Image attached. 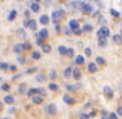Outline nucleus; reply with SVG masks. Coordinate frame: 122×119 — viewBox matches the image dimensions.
Wrapping results in <instances>:
<instances>
[{"label": "nucleus", "mask_w": 122, "mask_h": 119, "mask_svg": "<svg viewBox=\"0 0 122 119\" xmlns=\"http://www.w3.org/2000/svg\"><path fill=\"white\" fill-rule=\"evenodd\" d=\"M14 102H15V98L12 96V95H5L4 96V103H7V105H14Z\"/></svg>", "instance_id": "obj_12"}, {"label": "nucleus", "mask_w": 122, "mask_h": 119, "mask_svg": "<svg viewBox=\"0 0 122 119\" xmlns=\"http://www.w3.org/2000/svg\"><path fill=\"white\" fill-rule=\"evenodd\" d=\"M19 76H22V74H18V75H15V76H12V80H16L19 78Z\"/></svg>", "instance_id": "obj_48"}, {"label": "nucleus", "mask_w": 122, "mask_h": 119, "mask_svg": "<svg viewBox=\"0 0 122 119\" xmlns=\"http://www.w3.org/2000/svg\"><path fill=\"white\" fill-rule=\"evenodd\" d=\"M72 71H74V68H72V67H67V68L65 70V74H63V75H65V78H71L72 76Z\"/></svg>", "instance_id": "obj_15"}, {"label": "nucleus", "mask_w": 122, "mask_h": 119, "mask_svg": "<svg viewBox=\"0 0 122 119\" xmlns=\"http://www.w3.org/2000/svg\"><path fill=\"white\" fill-rule=\"evenodd\" d=\"M103 92H105V95H106L109 99H111V98H113V95H114V94H113V90H111L109 86H105L103 87Z\"/></svg>", "instance_id": "obj_10"}, {"label": "nucleus", "mask_w": 122, "mask_h": 119, "mask_svg": "<svg viewBox=\"0 0 122 119\" xmlns=\"http://www.w3.org/2000/svg\"><path fill=\"white\" fill-rule=\"evenodd\" d=\"M72 76H74L76 80H79V79H81V76H82L81 70H79V68H74V71H72Z\"/></svg>", "instance_id": "obj_16"}, {"label": "nucleus", "mask_w": 122, "mask_h": 119, "mask_svg": "<svg viewBox=\"0 0 122 119\" xmlns=\"http://www.w3.org/2000/svg\"><path fill=\"white\" fill-rule=\"evenodd\" d=\"M44 111H46L48 115H55L58 112V110H56V106H55L54 103H51V105H47L46 107H44Z\"/></svg>", "instance_id": "obj_2"}, {"label": "nucleus", "mask_w": 122, "mask_h": 119, "mask_svg": "<svg viewBox=\"0 0 122 119\" xmlns=\"http://www.w3.org/2000/svg\"><path fill=\"white\" fill-rule=\"evenodd\" d=\"M30 8L32 12H39L40 11V5L38 1H30Z\"/></svg>", "instance_id": "obj_6"}, {"label": "nucleus", "mask_w": 122, "mask_h": 119, "mask_svg": "<svg viewBox=\"0 0 122 119\" xmlns=\"http://www.w3.org/2000/svg\"><path fill=\"white\" fill-rule=\"evenodd\" d=\"M42 50H43L44 54H48V52H51V46H50V44H46V43H44L43 47H42Z\"/></svg>", "instance_id": "obj_24"}, {"label": "nucleus", "mask_w": 122, "mask_h": 119, "mask_svg": "<svg viewBox=\"0 0 122 119\" xmlns=\"http://www.w3.org/2000/svg\"><path fill=\"white\" fill-rule=\"evenodd\" d=\"M18 33H19L20 36H22V38H24V36H25V33H24V29H18Z\"/></svg>", "instance_id": "obj_42"}, {"label": "nucleus", "mask_w": 122, "mask_h": 119, "mask_svg": "<svg viewBox=\"0 0 122 119\" xmlns=\"http://www.w3.org/2000/svg\"><path fill=\"white\" fill-rule=\"evenodd\" d=\"M63 16H65V12L63 11H54L52 14H51V18H52V22L54 23H58L59 19L63 18Z\"/></svg>", "instance_id": "obj_3"}, {"label": "nucleus", "mask_w": 122, "mask_h": 119, "mask_svg": "<svg viewBox=\"0 0 122 119\" xmlns=\"http://www.w3.org/2000/svg\"><path fill=\"white\" fill-rule=\"evenodd\" d=\"M83 32H91L93 31V25H90V24H85L83 25V28H82Z\"/></svg>", "instance_id": "obj_25"}, {"label": "nucleus", "mask_w": 122, "mask_h": 119, "mask_svg": "<svg viewBox=\"0 0 122 119\" xmlns=\"http://www.w3.org/2000/svg\"><path fill=\"white\" fill-rule=\"evenodd\" d=\"M48 90H51V91H58V90H59V87H58L56 83H48Z\"/></svg>", "instance_id": "obj_27"}, {"label": "nucleus", "mask_w": 122, "mask_h": 119, "mask_svg": "<svg viewBox=\"0 0 122 119\" xmlns=\"http://www.w3.org/2000/svg\"><path fill=\"white\" fill-rule=\"evenodd\" d=\"M10 71H15V70H16V66H10Z\"/></svg>", "instance_id": "obj_47"}, {"label": "nucleus", "mask_w": 122, "mask_h": 119, "mask_svg": "<svg viewBox=\"0 0 122 119\" xmlns=\"http://www.w3.org/2000/svg\"><path fill=\"white\" fill-rule=\"evenodd\" d=\"M107 118L109 119H118V115H117L115 112H110V114L107 115Z\"/></svg>", "instance_id": "obj_33"}, {"label": "nucleus", "mask_w": 122, "mask_h": 119, "mask_svg": "<svg viewBox=\"0 0 122 119\" xmlns=\"http://www.w3.org/2000/svg\"><path fill=\"white\" fill-rule=\"evenodd\" d=\"M82 32H83V31H82L81 28H79V29H76V31H74V33H75V35H81Z\"/></svg>", "instance_id": "obj_45"}, {"label": "nucleus", "mask_w": 122, "mask_h": 119, "mask_svg": "<svg viewBox=\"0 0 122 119\" xmlns=\"http://www.w3.org/2000/svg\"><path fill=\"white\" fill-rule=\"evenodd\" d=\"M67 50L68 48H66L65 46H59V47H58V51H59L61 55H67Z\"/></svg>", "instance_id": "obj_22"}, {"label": "nucleus", "mask_w": 122, "mask_h": 119, "mask_svg": "<svg viewBox=\"0 0 122 119\" xmlns=\"http://www.w3.org/2000/svg\"><path fill=\"white\" fill-rule=\"evenodd\" d=\"M25 87H27V84L25 83H20L19 84V87H18V91H19V94H23L25 91Z\"/></svg>", "instance_id": "obj_26"}, {"label": "nucleus", "mask_w": 122, "mask_h": 119, "mask_svg": "<svg viewBox=\"0 0 122 119\" xmlns=\"http://www.w3.org/2000/svg\"><path fill=\"white\" fill-rule=\"evenodd\" d=\"M24 15H25V18H28V15H30V11H28V10H25V11H24Z\"/></svg>", "instance_id": "obj_49"}, {"label": "nucleus", "mask_w": 122, "mask_h": 119, "mask_svg": "<svg viewBox=\"0 0 122 119\" xmlns=\"http://www.w3.org/2000/svg\"><path fill=\"white\" fill-rule=\"evenodd\" d=\"M32 103H35V105H42L43 103V98L40 96V95H35V96H32Z\"/></svg>", "instance_id": "obj_14"}, {"label": "nucleus", "mask_w": 122, "mask_h": 119, "mask_svg": "<svg viewBox=\"0 0 122 119\" xmlns=\"http://www.w3.org/2000/svg\"><path fill=\"white\" fill-rule=\"evenodd\" d=\"M113 40L117 44H122V35H114L113 36Z\"/></svg>", "instance_id": "obj_19"}, {"label": "nucleus", "mask_w": 122, "mask_h": 119, "mask_svg": "<svg viewBox=\"0 0 122 119\" xmlns=\"http://www.w3.org/2000/svg\"><path fill=\"white\" fill-rule=\"evenodd\" d=\"M22 46H23V50H30V48H31V44L27 43V42H25V43H22Z\"/></svg>", "instance_id": "obj_35"}, {"label": "nucleus", "mask_w": 122, "mask_h": 119, "mask_svg": "<svg viewBox=\"0 0 122 119\" xmlns=\"http://www.w3.org/2000/svg\"><path fill=\"white\" fill-rule=\"evenodd\" d=\"M1 119H10V118H1Z\"/></svg>", "instance_id": "obj_52"}, {"label": "nucleus", "mask_w": 122, "mask_h": 119, "mask_svg": "<svg viewBox=\"0 0 122 119\" xmlns=\"http://www.w3.org/2000/svg\"><path fill=\"white\" fill-rule=\"evenodd\" d=\"M106 44H107V40H106V39H99V43H98L99 47H105Z\"/></svg>", "instance_id": "obj_32"}, {"label": "nucleus", "mask_w": 122, "mask_h": 119, "mask_svg": "<svg viewBox=\"0 0 122 119\" xmlns=\"http://www.w3.org/2000/svg\"><path fill=\"white\" fill-rule=\"evenodd\" d=\"M81 87V84H66V88H67L68 91H74V90H76V88H79Z\"/></svg>", "instance_id": "obj_21"}, {"label": "nucleus", "mask_w": 122, "mask_h": 119, "mask_svg": "<svg viewBox=\"0 0 122 119\" xmlns=\"http://www.w3.org/2000/svg\"><path fill=\"white\" fill-rule=\"evenodd\" d=\"M97 35H98V38L99 39H106L109 35H110V29L107 28V27H101L99 29H98V32H97Z\"/></svg>", "instance_id": "obj_1"}, {"label": "nucleus", "mask_w": 122, "mask_h": 119, "mask_svg": "<svg viewBox=\"0 0 122 119\" xmlns=\"http://www.w3.org/2000/svg\"><path fill=\"white\" fill-rule=\"evenodd\" d=\"M95 62H97V64H99V66H105V64H106V60H105L102 56H97Z\"/></svg>", "instance_id": "obj_23"}, {"label": "nucleus", "mask_w": 122, "mask_h": 119, "mask_svg": "<svg viewBox=\"0 0 122 119\" xmlns=\"http://www.w3.org/2000/svg\"><path fill=\"white\" fill-rule=\"evenodd\" d=\"M38 38H40V39H47L48 38V31H47L46 28H43V29H40V32H39V35H38Z\"/></svg>", "instance_id": "obj_13"}, {"label": "nucleus", "mask_w": 122, "mask_h": 119, "mask_svg": "<svg viewBox=\"0 0 122 119\" xmlns=\"http://www.w3.org/2000/svg\"><path fill=\"white\" fill-rule=\"evenodd\" d=\"M50 78H51V79H55V78H56V72H55L54 70L50 72Z\"/></svg>", "instance_id": "obj_39"}, {"label": "nucleus", "mask_w": 122, "mask_h": 119, "mask_svg": "<svg viewBox=\"0 0 122 119\" xmlns=\"http://www.w3.org/2000/svg\"><path fill=\"white\" fill-rule=\"evenodd\" d=\"M102 119H107V118H106V116H103V118H102Z\"/></svg>", "instance_id": "obj_51"}, {"label": "nucleus", "mask_w": 122, "mask_h": 119, "mask_svg": "<svg viewBox=\"0 0 122 119\" xmlns=\"http://www.w3.org/2000/svg\"><path fill=\"white\" fill-rule=\"evenodd\" d=\"M40 55H42V54H40L39 51H34L31 56H32V59H35V60H38V59H40Z\"/></svg>", "instance_id": "obj_28"}, {"label": "nucleus", "mask_w": 122, "mask_h": 119, "mask_svg": "<svg viewBox=\"0 0 122 119\" xmlns=\"http://www.w3.org/2000/svg\"><path fill=\"white\" fill-rule=\"evenodd\" d=\"M75 63H76V64H83V63H85V56L78 55V56L75 58Z\"/></svg>", "instance_id": "obj_20"}, {"label": "nucleus", "mask_w": 122, "mask_h": 119, "mask_svg": "<svg viewBox=\"0 0 122 119\" xmlns=\"http://www.w3.org/2000/svg\"><path fill=\"white\" fill-rule=\"evenodd\" d=\"M1 107H3V102H0V110H1Z\"/></svg>", "instance_id": "obj_50"}, {"label": "nucleus", "mask_w": 122, "mask_h": 119, "mask_svg": "<svg viewBox=\"0 0 122 119\" xmlns=\"http://www.w3.org/2000/svg\"><path fill=\"white\" fill-rule=\"evenodd\" d=\"M99 23H106V19L103 16H99Z\"/></svg>", "instance_id": "obj_46"}, {"label": "nucleus", "mask_w": 122, "mask_h": 119, "mask_svg": "<svg viewBox=\"0 0 122 119\" xmlns=\"http://www.w3.org/2000/svg\"><path fill=\"white\" fill-rule=\"evenodd\" d=\"M16 15H18V11H16V10H11V11H10V14H8V16H7L8 22H12V20H15Z\"/></svg>", "instance_id": "obj_11"}, {"label": "nucleus", "mask_w": 122, "mask_h": 119, "mask_svg": "<svg viewBox=\"0 0 122 119\" xmlns=\"http://www.w3.org/2000/svg\"><path fill=\"white\" fill-rule=\"evenodd\" d=\"M117 112H118V115H121V116H122V107H121V106H119V107L117 108Z\"/></svg>", "instance_id": "obj_43"}, {"label": "nucleus", "mask_w": 122, "mask_h": 119, "mask_svg": "<svg viewBox=\"0 0 122 119\" xmlns=\"http://www.w3.org/2000/svg\"><path fill=\"white\" fill-rule=\"evenodd\" d=\"M36 70H38L36 67H32V68H27V70H25V74H32V72L36 71Z\"/></svg>", "instance_id": "obj_36"}, {"label": "nucleus", "mask_w": 122, "mask_h": 119, "mask_svg": "<svg viewBox=\"0 0 122 119\" xmlns=\"http://www.w3.org/2000/svg\"><path fill=\"white\" fill-rule=\"evenodd\" d=\"M23 24H24V27H28V28L32 29V31L36 29V22L34 20V19H25Z\"/></svg>", "instance_id": "obj_4"}, {"label": "nucleus", "mask_w": 122, "mask_h": 119, "mask_svg": "<svg viewBox=\"0 0 122 119\" xmlns=\"http://www.w3.org/2000/svg\"><path fill=\"white\" fill-rule=\"evenodd\" d=\"M36 80H38V82H44V80H46V76H44L43 74H39V75H36Z\"/></svg>", "instance_id": "obj_31"}, {"label": "nucleus", "mask_w": 122, "mask_h": 119, "mask_svg": "<svg viewBox=\"0 0 122 119\" xmlns=\"http://www.w3.org/2000/svg\"><path fill=\"white\" fill-rule=\"evenodd\" d=\"M18 62H19V63H20V64H23V63H24V62H25V59L23 58V56H18Z\"/></svg>", "instance_id": "obj_41"}, {"label": "nucleus", "mask_w": 122, "mask_h": 119, "mask_svg": "<svg viewBox=\"0 0 122 119\" xmlns=\"http://www.w3.org/2000/svg\"><path fill=\"white\" fill-rule=\"evenodd\" d=\"M12 51H14L15 54L20 55V54L23 52V46H22V43H18V44H15L14 47H12Z\"/></svg>", "instance_id": "obj_8"}, {"label": "nucleus", "mask_w": 122, "mask_h": 119, "mask_svg": "<svg viewBox=\"0 0 122 119\" xmlns=\"http://www.w3.org/2000/svg\"><path fill=\"white\" fill-rule=\"evenodd\" d=\"M87 68H89V72L90 74H94V72H97V66L94 64V63H90L87 66Z\"/></svg>", "instance_id": "obj_18"}, {"label": "nucleus", "mask_w": 122, "mask_h": 119, "mask_svg": "<svg viewBox=\"0 0 122 119\" xmlns=\"http://www.w3.org/2000/svg\"><path fill=\"white\" fill-rule=\"evenodd\" d=\"M110 12H111V15H113V16H115V18H118V16H119V12L117 11V10H114V8H111Z\"/></svg>", "instance_id": "obj_34"}, {"label": "nucleus", "mask_w": 122, "mask_h": 119, "mask_svg": "<svg viewBox=\"0 0 122 119\" xmlns=\"http://www.w3.org/2000/svg\"><path fill=\"white\" fill-rule=\"evenodd\" d=\"M36 44H38V46H42V47H43V39H40V38H38V39H36Z\"/></svg>", "instance_id": "obj_37"}, {"label": "nucleus", "mask_w": 122, "mask_h": 119, "mask_svg": "<svg viewBox=\"0 0 122 119\" xmlns=\"http://www.w3.org/2000/svg\"><path fill=\"white\" fill-rule=\"evenodd\" d=\"M10 68V64L5 63V62H0V70H8Z\"/></svg>", "instance_id": "obj_29"}, {"label": "nucleus", "mask_w": 122, "mask_h": 119, "mask_svg": "<svg viewBox=\"0 0 122 119\" xmlns=\"http://www.w3.org/2000/svg\"><path fill=\"white\" fill-rule=\"evenodd\" d=\"M72 55H74V50H72V48H68V50H67V56L71 58Z\"/></svg>", "instance_id": "obj_38"}, {"label": "nucleus", "mask_w": 122, "mask_h": 119, "mask_svg": "<svg viewBox=\"0 0 122 119\" xmlns=\"http://www.w3.org/2000/svg\"><path fill=\"white\" fill-rule=\"evenodd\" d=\"M82 11L86 12V14H91V12H93V5H91V4H89V3H83Z\"/></svg>", "instance_id": "obj_9"}, {"label": "nucleus", "mask_w": 122, "mask_h": 119, "mask_svg": "<svg viewBox=\"0 0 122 119\" xmlns=\"http://www.w3.org/2000/svg\"><path fill=\"white\" fill-rule=\"evenodd\" d=\"M68 27H70V29H72V32H74V31H76V29H79L78 20H75V19H71V20L68 22Z\"/></svg>", "instance_id": "obj_5"}, {"label": "nucleus", "mask_w": 122, "mask_h": 119, "mask_svg": "<svg viewBox=\"0 0 122 119\" xmlns=\"http://www.w3.org/2000/svg\"><path fill=\"white\" fill-rule=\"evenodd\" d=\"M0 88H1L3 91H10V88H11V86H10L8 83H3L1 86H0Z\"/></svg>", "instance_id": "obj_30"}, {"label": "nucleus", "mask_w": 122, "mask_h": 119, "mask_svg": "<svg viewBox=\"0 0 122 119\" xmlns=\"http://www.w3.org/2000/svg\"><path fill=\"white\" fill-rule=\"evenodd\" d=\"M48 20H50L48 15H42V16L39 18V22L42 23V24H47V23H48Z\"/></svg>", "instance_id": "obj_17"}, {"label": "nucleus", "mask_w": 122, "mask_h": 119, "mask_svg": "<svg viewBox=\"0 0 122 119\" xmlns=\"http://www.w3.org/2000/svg\"><path fill=\"white\" fill-rule=\"evenodd\" d=\"M90 116L87 115V114H82V115H81V119H89Z\"/></svg>", "instance_id": "obj_44"}, {"label": "nucleus", "mask_w": 122, "mask_h": 119, "mask_svg": "<svg viewBox=\"0 0 122 119\" xmlns=\"http://www.w3.org/2000/svg\"><path fill=\"white\" fill-rule=\"evenodd\" d=\"M63 102L67 103V105H70V106H72L74 103H75V99H74L72 96H70V95H63Z\"/></svg>", "instance_id": "obj_7"}, {"label": "nucleus", "mask_w": 122, "mask_h": 119, "mask_svg": "<svg viewBox=\"0 0 122 119\" xmlns=\"http://www.w3.org/2000/svg\"><path fill=\"white\" fill-rule=\"evenodd\" d=\"M85 54H86V56H91V48H86Z\"/></svg>", "instance_id": "obj_40"}]
</instances>
